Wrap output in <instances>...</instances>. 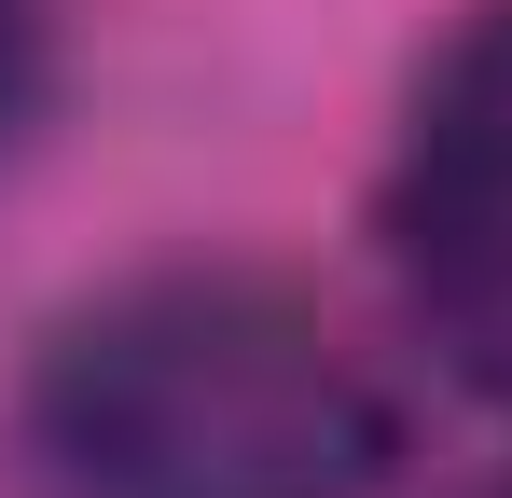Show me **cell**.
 <instances>
[{
  "label": "cell",
  "instance_id": "6da1fadb",
  "mask_svg": "<svg viewBox=\"0 0 512 498\" xmlns=\"http://www.w3.org/2000/svg\"><path fill=\"white\" fill-rule=\"evenodd\" d=\"M402 415L305 291L167 263L97 291L28 374L42 498H374Z\"/></svg>",
  "mask_w": 512,
  "mask_h": 498
},
{
  "label": "cell",
  "instance_id": "7a4b0ae2",
  "mask_svg": "<svg viewBox=\"0 0 512 498\" xmlns=\"http://www.w3.org/2000/svg\"><path fill=\"white\" fill-rule=\"evenodd\" d=\"M388 249L429 346L485 402H512V194H388Z\"/></svg>",
  "mask_w": 512,
  "mask_h": 498
},
{
  "label": "cell",
  "instance_id": "3957f363",
  "mask_svg": "<svg viewBox=\"0 0 512 498\" xmlns=\"http://www.w3.org/2000/svg\"><path fill=\"white\" fill-rule=\"evenodd\" d=\"M388 194H512V0L471 14L443 42V70L416 83V125H402V180Z\"/></svg>",
  "mask_w": 512,
  "mask_h": 498
},
{
  "label": "cell",
  "instance_id": "277c9868",
  "mask_svg": "<svg viewBox=\"0 0 512 498\" xmlns=\"http://www.w3.org/2000/svg\"><path fill=\"white\" fill-rule=\"evenodd\" d=\"M42 111V28H28V0H0V139Z\"/></svg>",
  "mask_w": 512,
  "mask_h": 498
},
{
  "label": "cell",
  "instance_id": "5b68a950",
  "mask_svg": "<svg viewBox=\"0 0 512 498\" xmlns=\"http://www.w3.org/2000/svg\"><path fill=\"white\" fill-rule=\"evenodd\" d=\"M485 498H512V471H499V485H485Z\"/></svg>",
  "mask_w": 512,
  "mask_h": 498
}]
</instances>
